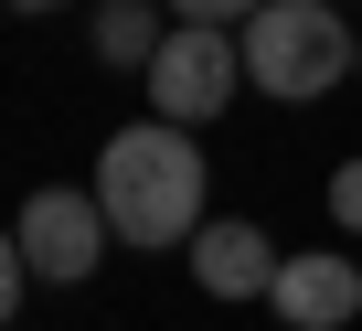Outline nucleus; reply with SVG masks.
I'll use <instances>...</instances> for the list:
<instances>
[{
	"mask_svg": "<svg viewBox=\"0 0 362 331\" xmlns=\"http://www.w3.org/2000/svg\"><path fill=\"white\" fill-rule=\"evenodd\" d=\"M22 288H33V257H22V235H11V225H0V320L22 310Z\"/></svg>",
	"mask_w": 362,
	"mask_h": 331,
	"instance_id": "nucleus-9",
	"label": "nucleus"
},
{
	"mask_svg": "<svg viewBox=\"0 0 362 331\" xmlns=\"http://www.w3.org/2000/svg\"><path fill=\"white\" fill-rule=\"evenodd\" d=\"M245 96V43L214 33V22H170V43L149 54V118L170 128H203Z\"/></svg>",
	"mask_w": 362,
	"mask_h": 331,
	"instance_id": "nucleus-3",
	"label": "nucleus"
},
{
	"mask_svg": "<svg viewBox=\"0 0 362 331\" xmlns=\"http://www.w3.org/2000/svg\"><path fill=\"white\" fill-rule=\"evenodd\" d=\"M86 43H96V64H139L149 75V54L170 43V22H160V0H96Z\"/></svg>",
	"mask_w": 362,
	"mask_h": 331,
	"instance_id": "nucleus-7",
	"label": "nucleus"
},
{
	"mask_svg": "<svg viewBox=\"0 0 362 331\" xmlns=\"http://www.w3.org/2000/svg\"><path fill=\"white\" fill-rule=\"evenodd\" d=\"M0 11H54V0H0Z\"/></svg>",
	"mask_w": 362,
	"mask_h": 331,
	"instance_id": "nucleus-11",
	"label": "nucleus"
},
{
	"mask_svg": "<svg viewBox=\"0 0 362 331\" xmlns=\"http://www.w3.org/2000/svg\"><path fill=\"white\" fill-rule=\"evenodd\" d=\"M351 75H362V43H351Z\"/></svg>",
	"mask_w": 362,
	"mask_h": 331,
	"instance_id": "nucleus-12",
	"label": "nucleus"
},
{
	"mask_svg": "<svg viewBox=\"0 0 362 331\" xmlns=\"http://www.w3.org/2000/svg\"><path fill=\"white\" fill-rule=\"evenodd\" d=\"M117 225V246H192L214 214H203V150L192 128L170 118H128L107 150H96V182H86Z\"/></svg>",
	"mask_w": 362,
	"mask_h": 331,
	"instance_id": "nucleus-1",
	"label": "nucleus"
},
{
	"mask_svg": "<svg viewBox=\"0 0 362 331\" xmlns=\"http://www.w3.org/2000/svg\"><path fill=\"white\" fill-rule=\"evenodd\" d=\"M11 235H22L33 278H54V288H86V278L107 267V246H117L107 203H96V193H64V182H43V193L11 214Z\"/></svg>",
	"mask_w": 362,
	"mask_h": 331,
	"instance_id": "nucleus-4",
	"label": "nucleus"
},
{
	"mask_svg": "<svg viewBox=\"0 0 362 331\" xmlns=\"http://www.w3.org/2000/svg\"><path fill=\"white\" fill-rule=\"evenodd\" d=\"M235 43H245V86H256V96H277V107H320V96L351 75V43H362V33L330 11V0H267Z\"/></svg>",
	"mask_w": 362,
	"mask_h": 331,
	"instance_id": "nucleus-2",
	"label": "nucleus"
},
{
	"mask_svg": "<svg viewBox=\"0 0 362 331\" xmlns=\"http://www.w3.org/2000/svg\"><path fill=\"white\" fill-rule=\"evenodd\" d=\"M330 225L362 235V160H341V172H330Z\"/></svg>",
	"mask_w": 362,
	"mask_h": 331,
	"instance_id": "nucleus-10",
	"label": "nucleus"
},
{
	"mask_svg": "<svg viewBox=\"0 0 362 331\" xmlns=\"http://www.w3.org/2000/svg\"><path fill=\"white\" fill-rule=\"evenodd\" d=\"M160 11H170V22H214V33H245V22L267 11V0H160Z\"/></svg>",
	"mask_w": 362,
	"mask_h": 331,
	"instance_id": "nucleus-8",
	"label": "nucleus"
},
{
	"mask_svg": "<svg viewBox=\"0 0 362 331\" xmlns=\"http://www.w3.org/2000/svg\"><path fill=\"white\" fill-rule=\"evenodd\" d=\"M192 288L203 299H267L277 288V246H267V225H245V214H224V225H203L192 235Z\"/></svg>",
	"mask_w": 362,
	"mask_h": 331,
	"instance_id": "nucleus-6",
	"label": "nucleus"
},
{
	"mask_svg": "<svg viewBox=\"0 0 362 331\" xmlns=\"http://www.w3.org/2000/svg\"><path fill=\"white\" fill-rule=\"evenodd\" d=\"M267 310H277L288 331H341V320H362V257H341V246L277 257V288H267Z\"/></svg>",
	"mask_w": 362,
	"mask_h": 331,
	"instance_id": "nucleus-5",
	"label": "nucleus"
}]
</instances>
